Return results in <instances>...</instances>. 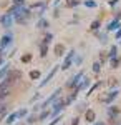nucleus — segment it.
I'll list each match as a JSON object with an SVG mask.
<instances>
[{"instance_id": "obj_1", "label": "nucleus", "mask_w": 121, "mask_h": 125, "mask_svg": "<svg viewBox=\"0 0 121 125\" xmlns=\"http://www.w3.org/2000/svg\"><path fill=\"white\" fill-rule=\"evenodd\" d=\"M32 19H35V17H33V12L28 9V5L18 7V10L13 13V23L20 25V27H27Z\"/></svg>"}, {"instance_id": "obj_2", "label": "nucleus", "mask_w": 121, "mask_h": 125, "mask_svg": "<svg viewBox=\"0 0 121 125\" xmlns=\"http://www.w3.org/2000/svg\"><path fill=\"white\" fill-rule=\"evenodd\" d=\"M28 9L33 12V17L40 19V17H45L48 10V0H33L32 3H28Z\"/></svg>"}, {"instance_id": "obj_3", "label": "nucleus", "mask_w": 121, "mask_h": 125, "mask_svg": "<svg viewBox=\"0 0 121 125\" xmlns=\"http://www.w3.org/2000/svg\"><path fill=\"white\" fill-rule=\"evenodd\" d=\"M83 75H85V70H83V68H81V70H78L76 73H73V75H71V77H70V78L65 82L63 88H65V90H68V92H70V90H75V88L78 87V83L81 82Z\"/></svg>"}, {"instance_id": "obj_4", "label": "nucleus", "mask_w": 121, "mask_h": 125, "mask_svg": "<svg viewBox=\"0 0 121 125\" xmlns=\"http://www.w3.org/2000/svg\"><path fill=\"white\" fill-rule=\"evenodd\" d=\"M76 53H78L76 48H70V50L65 53L63 62H61V65H60V70H61V72H66V70H70V68L73 67V58H75Z\"/></svg>"}, {"instance_id": "obj_5", "label": "nucleus", "mask_w": 121, "mask_h": 125, "mask_svg": "<svg viewBox=\"0 0 121 125\" xmlns=\"http://www.w3.org/2000/svg\"><path fill=\"white\" fill-rule=\"evenodd\" d=\"M121 115V107L120 105H106V117H108V122L110 124H116L118 122V118Z\"/></svg>"}, {"instance_id": "obj_6", "label": "nucleus", "mask_w": 121, "mask_h": 125, "mask_svg": "<svg viewBox=\"0 0 121 125\" xmlns=\"http://www.w3.org/2000/svg\"><path fill=\"white\" fill-rule=\"evenodd\" d=\"M65 107H66V104H65V98H63V95H61V97H58L55 102H53L52 105L48 107V108L52 110V117H50V118H53V117L60 115V114H63Z\"/></svg>"}, {"instance_id": "obj_7", "label": "nucleus", "mask_w": 121, "mask_h": 125, "mask_svg": "<svg viewBox=\"0 0 121 125\" xmlns=\"http://www.w3.org/2000/svg\"><path fill=\"white\" fill-rule=\"evenodd\" d=\"M13 40H15V35H13V32L12 30H7L2 37H0V47L3 48V50H7L13 45Z\"/></svg>"}, {"instance_id": "obj_8", "label": "nucleus", "mask_w": 121, "mask_h": 125, "mask_svg": "<svg viewBox=\"0 0 121 125\" xmlns=\"http://www.w3.org/2000/svg\"><path fill=\"white\" fill-rule=\"evenodd\" d=\"M58 72H60V65H55V67L50 68V72H48L47 75L43 77V80H42V82L38 83V90H40V88H43V87H47L48 83H50V82H52V80L55 78V75L58 73Z\"/></svg>"}, {"instance_id": "obj_9", "label": "nucleus", "mask_w": 121, "mask_h": 125, "mask_svg": "<svg viewBox=\"0 0 121 125\" xmlns=\"http://www.w3.org/2000/svg\"><path fill=\"white\" fill-rule=\"evenodd\" d=\"M5 78H9L13 85H17V83L22 82V78H23V72H22L20 68H13V67H12L9 70V73H7V77H5Z\"/></svg>"}, {"instance_id": "obj_10", "label": "nucleus", "mask_w": 121, "mask_h": 125, "mask_svg": "<svg viewBox=\"0 0 121 125\" xmlns=\"http://www.w3.org/2000/svg\"><path fill=\"white\" fill-rule=\"evenodd\" d=\"M15 23H13V17L9 15L7 12H3V13H0V27L3 30H10L13 27Z\"/></svg>"}, {"instance_id": "obj_11", "label": "nucleus", "mask_w": 121, "mask_h": 125, "mask_svg": "<svg viewBox=\"0 0 121 125\" xmlns=\"http://www.w3.org/2000/svg\"><path fill=\"white\" fill-rule=\"evenodd\" d=\"M101 88H106V80H96V82L91 83V87L86 90V94H85V95H86V97H91L93 94L100 92Z\"/></svg>"}, {"instance_id": "obj_12", "label": "nucleus", "mask_w": 121, "mask_h": 125, "mask_svg": "<svg viewBox=\"0 0 121 125\" xmlns=\"http://www.w3.org/2000/svg\"><path fill=\"white\" fill-rule=\"evenodd\" d=\"M93 35H95V39L98 40V42H100L101 45H108V43H110V33H108V32H106L104 29L96 30Z\"/></svg>"}, {"instance_id": "obj_13", "label": "nucleus", "mask_w": 121, "mask_h": 125, "mask_svg": "<svg viewBox=\"0 0 121 125\" xmlns=\"http://www.w3.org/2000/svg\"><path fill=\"white\" fill-rule=\"evenodd\" d=\"M121 27V20H118V19H110L108 22H106V25H104V30L108 32V33H114L116 30Z\"/></svg>"}, {"instance_id": "obj_14", "label": "nucleus", "mask_w": 121, "mask_h": 125, "mask_svg": "<svg viewBox=\"0 0 121 125\" xmlns=\"http://www.w3.org/2000/svg\"><path fill=\"white\" fill-rule=\"evenodd\" d=\"M91 83H93V80L88 77V75H83V78H81V82L78 83V87L75 88L76 92H86L90 87H91Z\"/></svg>"}, {"instance_id": "obj_15", "label": "nucleus", "mask_w": 121, "mask_h": 125, "mask_svg": "<svg viewBox=\"0 0 121 125\" xmlns=\"http://www.w3.org/2000/svg\"><path fill=\"white\" fill-rule=\"evenodd\" d=\"M66 53V45L65 43H61V42H58V43H55L53 45V55L58 58H63Z\"/></svg>"}, {"instance_id": "obj_16", "label": "nucleus", "mask_w": 121, "mask_h": 125, "mask_svg": "<svg viewBox=\"0 0 121 125\" xmlns=\"http://www.w3.org/2000/svg\"><path fill=\"white\" fill-rule=\"evenodd\" d=\"M121 95V90L120 88H113V90H108V98H106V104L104 105H111L114 104V100Z\"/></svg>"}, {"instance_id": "obj_17", "label": "nucleus", "mask_w": 121, "mask_h": 125, "mask_svg": "<svg viewBox=\"0 0 121 125\" xmlns=\"http://www.w3.org/2000/svg\"><path fill=\"white\" fill-rule=\"evenodd\" d=\"M83 120L85 122H88V124H93L96 122V112H95V108H86V112L83 114Z\"/></svg>"}, {"instance_id": "obj_18", "label": "nucleus", "mask_w": 121, "mask_h": 125, "mask_svg": "<svg viewBox=\"0 0 121 125\" xmlns=\"http://www.w3.org/2000/svg\"><path fill=\"white\" fill-rule=\"evenodd\" d=\"M48 27H50V22H48L47 17H40V19H37V22H35V29L37 30H48Z\"/></svg>"}, {"instance_id": "obj_19", "label": "nucleus", "mask_w": 121, "mask_h": 125, "mask_svg": "<svg viewBox=\"0 0 121 125\" xmlns=\"http://www.w3.org/2000/svg\"><path fill=\"white\" fill-rule=\"evenodd\" d=\"M78 94L80 92H76V90H70L68 94H66L63 98H65V104H66V107L68 105H71V104H75L76 102V98H78Z\"/></svg>"}, {"instance_id": "obj_20", "label": "nucleus", "mask_w": 121, "mask_h": 125, "mask_svg": "<svg viewBox=\"0 0 121 125\" xmlns=\"http://www.w3.org/2000/svg\"><path fill=\"white\" fill-rule=\"evenodd\" d=\"M81 3H83V0H63V2H61V7L73 10V9H78Z\"/></svg>"}, {"instance_id": "obj_21", "label": "nucleus", "mask_w": 121, "mask_h": 125, "mask_svg": "<svg viewBox=\"0 0 121 125\" xmlns=\"http://www.w3.org/2000/svg\"><path fill=\"white\" fill-rule=\"evenodd\" d=\"M101 25H103V20L100 19V17L95 19V20H91V22H90V27H88V32H90V33H95L96 30L101 29Z\"/></svg>"}, {"instance_id": "obj_22", "label": "nucleus", "mask_w": 121, "mask_h": 125, "mask_svg": "<svg viewBox=\"0 0 121 125\" xmlns=\"http://www.w3.org/2000/svg\"><path fill=\"white\" fill-rule=\"evenodd\" d=\"M120 87H121L120 78H116V77L106 78V88H108V90H113V88H120Z\"/></svg>"}, {"instance_id": "obj_23", "label": "nucleus", "mask_w": 121, "mask_h": 125, "mask_svg": "<svg viewBox=\"0 0 121 125\" xmlns=\"http://www.w3.org/2000/svg\"><path fill=\"white\" fill-rule=\"evenodd\" d=\"M48 52H50V45H45V43L40 42V45H38V55H40L42 60H45L48 57Z\"/></svg>"}, {"instance_id": "obj_24", "label": "nucleus", "mask_w": 121, "mask_h": 125, "mask_svg": "<svg viewBox=\"0 0 121 125\" xmlns=\"http://www.w3.org/2000/svg\"><path fill=\"white\" fill-rule=\"evenodd\" d=\"M86 108H88V102L86 100H81V102H76V105H75V112L78 114V115H81L86 112Z\"/></svg>"}, {"instance_id": "obj_25", "label": "nucleus", "mask_w": 121, "mask_h": 125, "mask_svg": "<svg viewBox=\"0 0 121 125\" xmlns=\"http://www.w3.org/2000/svg\"><path fill=\"white\" fill-rule=\"evenodd\" d=\"M108 67L111 68V70H116V68L121 67V57H113V58H108Z\"/></svg>"}, {"instance_id": "obj_26", "label": "nucleus", "mask_w": 121, "mask_h": 125, "mask_svg": "<svg viewBox=\"0 0 121 125\" xmlns=\"http://www.w3.org/2000/svg\"><path fill=\"white\" fill-rule=\"evenodd\" d=\"M53 39H55V35H53L52 32H48V30H45V33H43V37L40 39V42H42V43H45V45H52V42H53Z\"/></svg>"}, {"instance_id": "obj_27", "label": "nucleus", "mask_w": 121, "mask_h": 125, "mask_svg": "<svg viewBox=\"0 0 121 125\" xmlns=\"http://www.w3.org/2000/svg\"><path fill=\"white\" fill-rule=\"evenodd\" d=\"M98 62H100L101 65H106V63H108V50H106V48H101V50L98 52Z\"/></svg>"}, {"instance_id": "obj_28", "label": "nucleus", "mask_w": 121, "mask_h": 125, "mask_svg": "<svg viewBox=\"0 0 121 125\" xmlns=\"http://www.w3.org/2000/svg\"><path fill=\"white\" fill-rule=\"evenodd\" d=\"M10 68H12V63H10L9 60H7V62H5V63L0 67V80H3V78L7 77V73H9Z\"/></svg>"}, {"instance_id": "obj_29", "label": "nucleus", "mask_w": 121, "mask_h": 125, "mask_svg": "<svg viewBox=\"0 0 121 125\" xmlns=\"http://www.w3.org/2000/svg\"><path fill=\"white\" fill-rule=\"evenodd\" d=\"M28 78H30V80H40V78H42V70H40V68H32V70L28 72Z\"/></svg>"}, {"instance_id": "obj_30", "label": "nucleus", "mask_w": 121, "mask_h": 125, "mask_svg": "<svg viewBox=\"0 0 121 125\" xmlns=\"http://www.w3.org/2000/svg\"><path fill=\"white\" fill-rule=\"evenodd\" d=\"M38 122H45L47 118H50L52 117V110L50 108H45V110H42V112H38Z\"/></svg>"}, {"instance_id": "obj_31", "label": "nucleus", "mask_w": 121, "mask_h": 125, "mask_svg": "<svg viewBox=\"0 0 121 125\" xmlns=\"http://www.w3.org/2000/svg\"><path fill=\"white\" fill-rule=\"evenodd\" d=\"M118 55H120V47H118V43H114V45H110V48H108V58L118 57Z\"/></svg>"}, {"instance_id": "obj_32", "label": "nucleus", "mask_w": 121, "mask_h": 125, "mask_svg": "<svg viewBox=\"0 0 121 125\" xmlns=\"http://www.w3.org/2000/svg\"><path fill=\"white\" fill-rule=\"evenodd\" d=\"M37 122H38V115L37 114H32V112H30V114L25 117V124L27 125H33V124H37Z\"/></svg>"}, {"instance_id": "obj_33", "label": "nucleus", "mask_w": 121, "mask_h": 125, "mask_svg": "<svg viewBox=\"0 0 121 125\" xmlns=\"http://www.w3.org/2000/svg\"><path fill=\"white\" fill-rule=\"evenodd\" d=\"M32 60H33V53H32V52H25V53H22V57H20V62L25 63V65L30 63Z\"/></svg>"}, {"instance_id": "obj_34", "label": "nucleus", "mask_w": 121, "mask_h": 125, "mask_svg": "<svg viewBox=\"0 0 121 125\" xmlns=\"http://www.w3.org/2000/svg\"><path fill=\"white\" fill-rule=\"evenodd\" d=\"M18 120V117H17V112H10L9 115H7V118H5V124L7 125H13L15 122Z\"/></svg>"}, {"instance_id": "obj_35", "label": "nucleus", "mask_w": 121, "mask_h": 125, "mask_svg": "<svg viewBox=\"0 0 121 125\" xmlns=\"http://www.w3.org/2000/svg\"><path fill=\"white\" fill-rule=\"evenodd\" d=\"M101 67H103V65L100 63V62H98V60H95L93 63H91V72H93L96 77H98V75L101 73Z\"/></svg>"}, {"instance_id": "obj_36", "label": "nucleus", "mask_w": 121, "mask_h": 125, "mask_svg": "<svg viewBox=\"0 0 121 125\" xmlns=\"http://www.w3.org/2000/svg\"><path fill=\"white\" fill-rule=\"evenodd\" d=\"M106 98H108V88L106 90H101V92H98V97H96V100L100 102V104H106Z\"/></svg>"}, {"instance_id": "obj_37", "label": "nucleus", "mask_w": 121, "mask_h": 125, "mask_svg": "<svg viewBox=\"0 0 121 125\" xmlns=\"http://www.w3.org/2000/svg\"><path fill=\"white\" fill-rule=\"evenodd\" d=\"M83 7H86V9L93 10V9H98V2L96 0H83V3H81Z\"/></svg>"}, {"instance_id": "obj_38", "label": "nucleus", "mask_w": 121, "mask_h": 125, "mask_svg": "<svg viewBox=\"0 0 121 125\" xmlns=\"http://www.w3.org/2000/svg\"><path fill=\"white\" fill-rule=\"evenodd\" d=\"M83 62H85V57L81 55V53H76V55H75V58H73V65L75 67H81Z\"/></svg>"}, {"instance_id": "obj_39", "label": "nucleus", "mask_w": 121, "mask_h": 125, "mask_svg": "<svg viewBox=\"0 0 121 125\" xmlns=\"http://www.w3.org/2000/svg\"><path fill=\"white\" fill-rule=\"evenodd\" d=\"M52 17H53L55 20H58L60 17H61V3L56 5V7H53V10H52Z\"/></svg>"}, {"instance_id": "obj_40", "label": "nucleus", "mask_w": 121, "mask_h": 125, "mask_svg": "<svg viewBox=\"0 0 121 125\" xmlns=\"http://www.w3.org/2000/svg\"><path fill=\"white\" fill-rule=\"evenodd\" d=\"M28 114H30L28 108H20V110H17V117H18V120H23Z\"/></svg>"}, {"instance_id": "obj_41", "label": "nucleus", "mask_w": 121, "mask_h": 125, "mask_svg": "<svg viewBox=\"0 0 121 125\" xmlns=\"http://www.w3.org/2000/svg\"><path fill=\"white\" fill-rule=\"evenodd\" d=\"M111 15H113V19L121 20V7H114V9H111Z\"/></svg>"}, {"instance_id": "obj_42", "label": "nucleus", "mask_w": 121, "mask_h": 125, "mask_svg": "<svg viewBox=\"0 0 121 125\" xmlns=\"http://www.w3.org/2000/svg\"><path fill=\"white\" fill-rule=\"evenodd\" d=\"M61 120H63V114H60V115H56L52 118V122L48 125H58V124H61Z\"/></svg>"}, {"instance_id": "obj_43", "label": "nucleus", "mask_w": 121, "mask_h": 125, "mask_svg": "<svg viewBox=\"0 0 121 125\" xmlns=\"http://www.w3.org/2000/svg\"><path fill=\"white\" fill-rule=\"evenodd\" d=\"M10 5H12L10 0H0V9H2V10H7Z\"/></svg>"}, {"instance_id": "obj_44", "label": "nucleus", "mask_w": 121, "mask_h": 125, "mask_svg": "<svg viewBox=\"0 0 121 125\" xmlns=\"http://www.w3.org/2000/svg\"><path fill=\"white\" fill-rule=\"evenodd\" d=\"M40 97H42V94L37 90V92L32 95V98H30V104H35V102H38V100H40Z\"/></svg>"}, {"instance_id": "obj_45", "label": "nucleus", "mask_w": 121, "mask_h": 125, "mask_svg": "<svg viewBox=\"0 0 121 125\" xmlns=\"http://www.w3.org/2000/svg\"><path fill=\"white\" fill-rule=\"evenodd\" d=\"M12 2V5H17V7H23V5H27V0H10Z\"/></svg>"}, {"instance_id": "obj_46", "label": "nucleus", "mask_w": 121, "mask_h": 125, "mask_svg": "<svg viewBox=\"0 0 121 125\" xmlns=\"http://www.w3.org/2000/svg\"><path fill=\"white\" fill-rule=\"evenodd\" d=\"M121 3V0H108V7L110 9H114V7H118Z\"/></svg>"}, {"instance_id": "obj_47", "label": "nucleus", "mask_w": 121, "mask_h": 125, "mask_svg": "<svg viewBox=\"0 0 121 125\" xmlns=\"http://www.w3.org/2000/svg\"><path fill=\"white\" fill-rule=\"evenodd\" d=\"M9 110V104L3 100V102H0V114H3V112H7Z\"/></svg>"}, {"instance_id": "obj_48", "label": "nucleus", "mask_w": 121, "mask_h": 125, "mask_svg": "<svg viewBox=\"0 0 121 125\" xmlns=\"http://www.w3.org/2000/svg\"><path fill=\"white\" fill-rule=\"evenodd\" d=\"M80 120H81V118H80V115L73 117V118H71V122H70V125H80Z\"/></svg>"}, {"instance_id": "obj_49", "label": "nucleus", "mask_w": 121, "mask_h": 125, "mask_svg": "<svg viewBox=\"0 0 121 125\" xmlns=\"http://www.w3.org/2000/svg\"><path fill=\"white\" fill-rule=\"evenodd\" d=\"M113 37H114V40H120V39H121V27L116 30L114 33H113Z\"/></svg>"}, {"instance_id": "obj_50", "label": "nucleus", "mask_w": 121, "mask_h": 125, "mask_svg": "<svg viewBox=\"0 0 121 125\" xmlns=\"http://www.w3.org/2000/svg\"><path fill=\"white\" fill-rule=\"evenodd\" d=\"M15 53H17V47L12 48V50H10V53H7V57H9V58H13V57H15Z\"/></svg>"}, {"instance_id": "obj_51", "label": "nucleus", "mask_w": 121, "mask_h": 125, "mask_svg": "<svg viewBox=\"0 0 121 125\" xmlns=\"http://www.w3.org/2000/svg\"><path fill=\"white\" fill-rule=\"evenodd\" d=\"M0 57H5V58H7V50H3L2 47H0Z\"/></svg>"}, {"instance_id": "obj_52", "label": "nucleus", "mask_w": 121, "mask_h": 125, "mask_svg": "<svg viewBox=\"0 0 121 125\" xmlns=\"http://www.w3.org/2000/svg\"><path fill=\"white\" fill-rule=\"evenodd\" d=\"M91 125H106V122H103V120H96V122H93Z\"/></svg>"}, {"instance_id": "obj_53", "label": "nucleus", "mask_w": 121, "mask_h": 125, "mask_svg": "<svg viewBox=\"0 0 121 125\" xmlns=\"http://www.w3.org/2000/svg\"><path fill=\"white\" fill-rule=\"evenodd\" d=\"M5 62H7V58H5V57H0V67H2Z\"/></svg>"}, {"instance_id": "obj_54", "label": "nucleus", "mask_w": 121, "mask_h": 125, "mask_svg": "<svg viewBox=\"0 0 121 125\" xmlns=\"http://www.w3.org/2000/svg\"><path fill=\"white\" fill-rule=\"evenodd\" d=\"M15 125H27V124H25V120H22V122H15Z\"/></svg>"}, {"instance_id": "obj_55", "label": "nucleus", "mask_w": 121, "mask_h": 125, "mask_svg": "<svg viewBox=\"0 0 121 125\" xmlns=\"http://www.w3.org/2000/svg\"><path fill=\"white\" fill-rule=\"evenodd\" d=\"M118 47H120V48H121V39H120V40H118Z\"/></svg>"}, {"instance_id": "obj_56", "label": "nucleus", "mask_w": 121, "mask_h": 125, "mask_svg": "<svg viewBox=\"0 0 121 125\" xmlns=\"http://www.w3.org/2000/svg\"><path fill=\"white\" fill-rule=\"evenodd\" d=\"M58 125H66V124H58Z\"/></svg>"}, {"instance_id": "obj_57", "label": "nucleus", "mask_w": 121, "mask_h": 125, "mask_svg": "<svg viewBox=\"0 0 121 125\" xmlns=\"http://www.w3.org/2000/svg\"><path fill=\"white\" fill-rule=\"evenodd\" d=\"M118 125H121V124H118Z\"/></svg>"}]
</instances>
